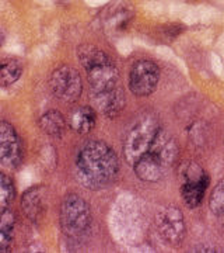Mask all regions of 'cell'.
<instances>
[{
	"label": "cell",
	"mask_w": 224,
	"mask_h": 253,
	"mask_svg": "<svg viewBox=\"0 0 224 253\" xmlns=\"http://www.w3.org/2000/svg\"><path fill=\"white\" fill-rule=\"evenodd\" d=\"M1 44H3V34L0 33V46H1Z\"/></svg>",
	"instance_id": "44dd1931"
},
{
	"label": "cell",
	"mask_w": 224,
	"mask_h": 253,
	"mask_svg": "<svg viewBox=\"0 0 224 253\" xmlns=\"http://www.w3.org/2000/svg\"><path fill=\"white\" fill-rule=\"evenodd\" d=\"M21 161V145L17 132L6 121H0V163L16 168Z\"/></svg>",
	"instance_id": "ba28073f"
},
{
	"label": "cell",
	"mask_w": 224,
	"mask_h": 253,
	"mask_svg": "<svg viewBox=\"0 0 224 253\" xmlns=\"http://www.w3.org/2000/svg\"><path fill=\"white\" fill-rule=\"evenodd\" d=\"M209 206H210V210L217 215L224 214V177L216 184V187L212 191Z\"/></svg>",
	"instance_id": "ffe728a7"
},
{
	"label": "cell",
	"mask_w": 224,
	"mask_h": 253,
	"mask_svg": "<svg viewBox=\"0 0 224 253\" xmlns=\"http://www.w3.org/2000/svg\"><path fill=\"white\" fill-rule=\"evenodd\" d=\"M160 129L161 126L156 116L147 113L137 118L134 126L128 132L124 145L126 162L133 166L150 149Z\"/></svg>",
	"instance_id": "3957f363"
},
{
	"label": "cell",
	"mask_w": 224,
	"mask_h": 253,
	"mask_svg": "<svg viewBox=\"0 0 224 253\" xmlns=\"http://www.w3.org/2000/svg\"><path fill=\"white\" fill-rule=\"evenodd\" d=\"M14 222H16V217L11 210L4 208L0 211V252L9 251V246L13 239Z\"/></svg>",
	"instance_id": "e0dca14e"
},
{
	"label": "cell",
	"mask_w": 224,
	"mask_h": 253,
	"mask_svg": "<svg viewBox=\"0 0 224 253\" xmlns=\"http://www.w3.org/2000/svg\"><path fill=\"white\" fill-rule=\"evenodd\" d=\"M222 228H223V229H224V214H223V215H222Z\"/></svg>",
	"instance_id": "7402d4cb"
},
{
	"label": "cell",
	"mask_w": 224,
	"mask_h": 253,
	"mask_svg": "<svg viewBox=\"0 0 224 253\" xmlns=\"http://www.w3.org/2000/svg\"><path fill=\"white\" fill-rule=\"evenodd\" d=\"M77 174L80 181L91 190L108 186L117 177L119 161L114 149L101 141L86 144L77 156Z\"/></svg>",
	"instance_id": "6da1fadb"
},
{
	"label": "cell",
	"mask_w": 224,
	"mask_h": 253,
	"mask_svg": "<svg viewBox=\"0 0 224 253\" xmlns=\"http://www.w3.org/2000/svg\"><path fill=\"white\" fill-rule=\"evenodd\" d=\"M178 174L182 183L185 181H197L207 177L206 172L193 161H185L178 168Z\"/></svg>",
	"instance_id": "ac0fdd59"
},
{
	"label": "cell",
	"mask_w": 224,
	"mask_h": 253,
	"mask_svg": "<svg viewBox=\"0 0 224 253\" xmlns=\"http://www.w3.org/2000/svg\"><path fill=\"white\" fill-rule=\"evenodd\" d=\"M160 81L159 66L153 61L142 59L132 66L129 73V89L134 96H150Z\"/></svg>",
	"instance_id": "8992f818"
},
{
	"label": "cell",
	"mask_w": 224,
	"mask_h": 253,
	"mask_svg": "<svg viewBox=\"0 0 224 253\" xmlns=\"http://www.w3.org/2000/svg\"><path fill=\"white\" fill-rule=\"evenodd\" d=\"M207 186H209V176L197 181H185L181 186V196L184 203L189 208L197 207L205 197Z\"/></svg>",
	"instance_id": "4fadbf2b"
},
{
	"label": "cell",
	"mask_w": 224,
	"mask_h": 253,
	"mask_svg": "<svg viewBox=\"0 0 224 253\" xmlns=\"http://www.w3.org/2000/svg\"><path fill=\"white\" fill-rule=\"evenodd\" d=\"M69 126L77 134H89L96 126V113L91 107L81 106L74 109L69 116Z\"/></svg>",
	"instance_id": "7c38bea8"
},
{
	"label": "cell",
	"mask_w": 224,
	"mask_h": 253,
	"mask_svg": "<svg viewBox=\"0 0 224 253\" xmlns=\"http://www.w3.org/2000/svg\"><path fill=\"white\" fill-rule=\"evenodd\" d=\"M156 225L167 244L178 246L185 238V219L184 214L175 206H165L157 211Z\"/></svg>",
	"instance_id": "5b68a950"
},
{
	"label": "cell",
	"mask_w": 224,
	"mask_h": 253,
	"mask_svg": "<svg viewBox=\"0 0 224 253\" xmlns=\"http://www.w3.org/2000/svg\"><path fill=\"white\" fill-rule=\"evenodd\" d=\"M136 176L143 181H157L167 173L156 159H153L149 154H144L137 162L133 165Z\"/></svg>",
	"instance_id": "8fae6325"
},
{
	"label": "cell",
	"mask_w": 224,
	"mask_h": 253,
	"mask_svg": "<svg viewBox=\"0 0 224 253\" xmlns=\"http://www.w3.org/2000/svg\"><path fill=\"white\" fill-rule=\"evenodd\" d=\"M14 197V187L7 174L0 172V211L9 207Z\"/></svg>",
	"instance_id": "d6986e66"
},
{
	"label": "cell",
	"mask_w": 224,
	"mask_h": 253,
	"mask_svg": "<svg viewBox=\"0 0 224 253\" xmlns=\"http://www.w3.org/2000/svg\"><path fill=\"white\" fill-rule=\"evenodd\" d=\"M51 89L58 99L66 103H73L80 97L83 83L79 72L67 65L58 68L51 76Z\"/></svg>",
	"instance_id": "52a82bcc"
},
{
	"label": "cell",
	"mask_w": 224,
	"mask_h": 253,
	"mask_svg": "<svg viewBox=\"0 0 224 253\" xmlns=\"http://www.w3.org/2000/svg\"><path fill=\"white\" fill-rule=\"evenodd\" d=\"M94 97H96L97 109L107 117H117L125 107V96L121 86H118L112 90L94 94Z\"/></svg>",
	"instance_id": "30bf717a"
},
{
	"label": "cell",
	"mask_w": 224,
	"mask_h": 253,
	"mask_svg": "<svg viewBox=\"0 0 224 253\" xmlns=\"http://www.w3.org/2000/svg\"><path fill=\"white\" fill-rule=\"evenodd\" d=\"M91 225V211L89 204L77 194H69L62 201L61 226L70 238H79L89 231Z\"/></svg>",
	"instance_id": "277c9868"
},
{
	"label": "cell",
	"mask_w": 224,
	"mask_h": 253,
	"mask_svg": "<svg viewBox=\"0 0 224 253\" xmlns=\"http://www.w3.org/2000/svg\"><path fill=\"white\" fill-rule=\"evenodd\" d=\"M23 73V63L16 58H7L0 61V86L6 87L20 79Z\"/></svg>",
	"instance_id": "2e32d148"
},
{
	"label": "cell",
	"mask_w": 224,
	"mask_h": 253,
	"mask_svg": "<svg viewBox=\"0 0 224 253\" xmlns=\"http://www.w3.org/2000/svg\"><path fill=\"white\" fill-rule=\"evenodd\" d=\"M39 126L46 135L61 136L66 128V120L59 111L51 110L39 118Z\"/></svg>",
	"instance_id": "9a60e30c"
},
{
	"label": "cell",
	"mask_w": 224,
	"mask_h": 253,
	"mask_svg": "<svg viewBox=\"0 0 224 253\" xmlns=\"http://www.w3.org/2000/svg\"><path fill=\"white\" fill-rule=\"evenodd\" d=\"M77 56L86 69L94 94L112 90L119 86V71L117 65L104 51L94 45H81L77 49Z\"/></svg>",
	"instance_id": "7a4b0ae2"
},
{
	"label": "cell",
	"mask_w": 224,
	"mask_h": 253,
	"mask_svg": "<svg viewBox=\"0 0 224 253\" xmlns=\"http://www.w3.org/2000/svg\"><path fill=\"white\" fill-rule=\"evenodd\" d=\"M21 207L24 208V212L31 221H39L44 215V201H42V194L38 187H32L26 191Z\"/></svg>",
	"instance_id": "5bb4252c"
},
{
	"label": "cell",
	"mask_w": 224,
	"mask_h": 253,
	"mask_svg": "<svg viewBox=\"0 0 224 253\" xmlns=\"http://www.w3.org/2000/svg\"><path fill=\"white\" fill-rule=\"evenodd\" d=\"M146 154L150 155L153 159H156L165 170H168L171 166L175 163L177 156H178L177 139L172 135H170L167 131L160 129L157 136H156V139H154V142L150 146V149Z\"/></svg>",
	"instance_id": "9c48e42d"
}]
</instances>
